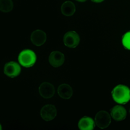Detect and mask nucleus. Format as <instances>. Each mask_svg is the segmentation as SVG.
<instances>
[{"label":"nucleus","mask_w":130,"mask_h":130,"mask_svg":"<svg viewBox=\"0 0 130 130\" xmlns=\"http://www.w3.org/2000/svg\"><path fill=\"white\" fill-rule=\"evenodd\" d=\"M112 93L114 100L119 104H125L130 100V90L125 85H120L117 86Z\"/></svg>","instance_id":"f257e3e1"},{"label":"nucleus","mask_w":130,"mask_h":130,"mask_svg":"<svg viewBox=\"0 0 130 130\" xmlns=\"http://www.w3.org/2000/svg\"><path fill=\"white\" fill-rule=\"evenodd\" d=\"M39 92L41 95L45 99H48L52 97L55 92V87L52 84L44 82L40 85Z\"/></svg>","instance_id":"423d86ee"},{"label":"nucleus","mask_w":130,"mask_h":130,"mask_svg":"<svg viewBox=\"0 0 130 130\" xmlns=\"http://www.w3.org/2000/svg\"><path fill=\"white\" fill-rule=\"evenodd\" d=\"M112 118L117 121L124 120L127 116V112L124 107L121 105L114 106L110 110Z\"/></svg>","instance_id":"1a4fd4ad"},{"label":"nucleus","mask_w":130,"mask_h":130,"mask_svg":"<svg viewBox=\"0 0 130 130\" xmlns=\"http://www.w3.org/2000/svg\"><path fill=\"white\" fill-rule=\"evenodd\" d=\"M31 39L35 45L40 46L44 44L46 40V35L45 32L40 30L34 31L31 36Z\"/></svg>","instance_id":"9d476101"},{"label":"nucleus","mask_w":130,"mask_h":130,"mask_svg":"<svg viewBox=\"0 0 130 130\" xmlns=\"http://www.w3.org/2000/svg\"><path fill=\"white\" fill-rule=\"evenodd\" d=\"M36 59L34 52L32 51L27 50L20 53L19 56L18 60L22 66L27 68L33 66Z\"/></svg>","instance_id":"f03ea898"},{"label":"nucleus","mask_w":130,"mask_h":130,"mask_svg":"<svg viewBox=\"0 0 130 130\" xmlns=\"http://www.w3.org/2000/svg\"><path fill=\"white\" fill-rule=\"evenodd\" d=\"M129 112L130 114V109L129 110Z\"/></svg>","instance_id":"dca6fc26"},{"label":"nucleus","mask_w":130,"mask_h":130,"mask_svg":"<svg viewBox=\"0 0 130 130\" xmlns=\"http://www.w3.org/2000/svg\"><path fill=\"white\" fill-rule=\"evenodd\" d=\"M122 43L125 48L130 50V31L127 32L123 36Z\"/></svg>","instance_id":"2eb2a0df"},{"label":"nucleus","mask_w":130,"mask_h":130,"mask_svg":"<svg viewBox=\"0 0 130 130\" xmlns=\"http://www.w3.org/2000/svg\"><path fill=\"white\" fill-rule=\"evenodd\" d=\"M76 7L74 4L70 1L64 3L61 7V12L63 15L66 16H71L75 11Z\"/></svg>","instance_id":"ddd939ff"},{"label":"nucleus","mask_w":130,"mask_h":130,"mask_svg":"<svg viewBox=\"0 0 130 130\" xmlns=\"http://www.w3.org/2000/svg\"><path fill=\"white\" fill-rule=\"evenodd\" d=\"M73 90L71 87L67 84H62L60 85L58 89L59 95L61 98L65 99H69L73 94Z\"/></svg>","instance_id":"9b49d317"},{"label":"nucleus","mask_w":130,"mask_h":130,"mask_svg":"<svg viewBox=\"0 0 130 130\" xmlns=\"http://www.w3.org/2000/svg\"><path fill=\"white\" fill-rule=\"evenodd\" d=\"M21 69L19 64L17 62L12 61L6 63L4 68L5 74L9 77L13 78L20 74Z\"/></svg>","instance_id":"0eeeda50"},{"label":"nucleus","mask_w":130,"mask_h":130,"mask_svg":"<svg viewBox=\"0 0 130 130\" xmlns=\"http://www.w3.org/2000/svg\"><path fill=\"white\" fill-rule=\"evenodd\" d=\"M80 40L79 35L74 31L68 32L63 38L64 45L70 48H74L77 46L79 44Z\"/></svg>","instance_id":"20e7f679"},{"label":"nucleus","mask_w":130,"mask_h":130,"mask_svg":"<svg viewBox=\"0 0 130 130\" xmlns=\"http://www.w3.org/2000/svg\"><path fill=\"white\" fill-rule=\"evenodd\" d=\"M95 121L98 127L104 129L109 125L111 122V117L109 113L102 110L97 113L95 117Z\"/></svg>","instance_id":"7ed1b4c3"},{"label":"nucleus","mask_w":130,"mask_h":130,"mask_svg":"<svg viewBox=\"0 0 130 130\" xmlns=\"http://www.w3.org/2000/svg\"><path fill=\"white\" fill-rule=\"evenodd\" d=\"M65 60L63 54L59 51H54L50 54L49 61L51 66L54 67L58 68L63 64Z\"/></svg>","instance_id":"6e6552de"},{"label":"nucleus","mask_w":130,"mask_h":130,"mask_svg":"<svg viewBox=\"0 0 130 130\" xmlns=\"http://www.w3.org/2000/svg\"><path fill=\"white\" fill-rule=\"evenodd\" d=\"M40 113L41 117L43 120L47 121L52 120L57 115L56 108L53 105H46L42 108Z\"/></svg>","instance_id":"39448f33"},{"label":"nucleus","mask_w":130,"mask_h":130,"mask_svg":"<svg viewBox=\"0 0 130 130\" xmlns=\"http://www.w3.org/2000/svg\"><path fill=\"white\" fill-rule=\"evenodd\" d=\"M78 126L81 130H93L95 126L94 121L91 118L85 116L79 121Z\"/></svg>","instance_id":"f8f14e48"},{"label":"nucleus","mask_w":130,"mask_h":130,"mask_svg":"<svg viewBox=\"0 0 130 130\" xmlns=\"http://www.w3.org/2000/svg\"><path fill=\"white\" fill-rule=\"evenodd\" d=\"M13 5V3L11 1H1V10L5 12H10L12 10Z\"/></svg>","instance_id":"4468645a"}]
</instances>
